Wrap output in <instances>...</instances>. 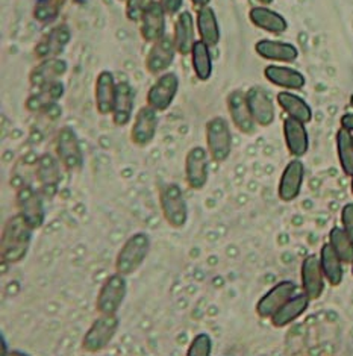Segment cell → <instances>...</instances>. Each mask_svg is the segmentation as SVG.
<instances>
[{
	"mask_svg": "<svg viewBox=\"0 0 353 356\" xmlns=\"http://www.w3.org/2000/svg\"><path fill=\"white\" fill-rule=\"evenodd\" d=\"M350 191L353 194V175H352V182H350Z\"/></svg>",
	"mask_w": 353,
	"mask_h": 356,
	"instance_id": "obj_45",
	"label": "cell"
},
{
	"mask_svg": "<svg viewBox=\"0 0 353 356\" xmlns=\"http://www.w3.org/2000/svg\"><path fill=\"white\" fill-rule=\"evenodd\" d=\"M115 92H117V83L113 73L108 70L100 72L95 86V100H96V109L99 114L102 115L113 114Z\"/></svg>",
	"mask_w": 353,
	"mask_h": 356,
	"instance_id": "obj_23",
	"label": "cell"
},
{
	"mask_svg": "<svg viewBox=\"0 0 353 356\" xmlns=\"http://www.w3.org/2000/svg\"><path fill=\"white\" fill-rule=\"evenodd\" d=\"M264 76L268 82L273 83V86L287 91L302 90L306 83L304 73H300L299 70H294L291 67H284V65H276V64L267 65L264 69Z\"/></svg>",
	"mask_w": 353,
	"mask_h": 356,
	"instance_id": "obj_21",
	"label": "cell"
},
{
	"mask_svg": "<svg viewBox=\"0 0 353 356\" xmlns=\"http://www.w3.org/2000/svg\"><path fill=\"white\" fill-rule=\"evenodd\" d=\"M350 105H352V108H353V95L350 96Z\"/></svg>",
	"mask_w": 353,
	"mask_h": 356,
	"instance_id": "obj_46",
	"label": "cell"
},
{
	"mask_svg": "<svg viewBox=\"0 0 353 356\" xmlns=\"http://www.w3.org/2000/svg\"><path fill=\"white\" fill-rule=\"evenodd\" d=\"M213 352V340L208 334H197L187 350V356H209Z\"/></svg>",
	"mask_w": 353,
	"mask_h": 356,
	"instance_id": "obj_38",
	"label": "cell"
},
{
	"mask_svg": "<svg viewBox=\"0 0 353 356\" xmlns=\"http://www.w3.org/2000/svg\"><path fill=\"white\" fill-rule=\"evenodd\" d=\"M246 100L256 124L263 126V128L273 124L276 118V109L273 99L268 95L267 90L263 87H252L246 91Z\"/></svg>",
	"mask_w": 353,
	"mask_h": 356,
	"instance_id": "obj_12",
	"label": "cell"
},
{
	"mask_svg": "<svg viewBox=\"0 0 353 356\" xmlns=\"http://www.w3.org/2000/svg\"><path fill=\"white\" fill-rule=\"evenodd\" d=\"M325 273L320 264V257L308 255L302 261L300 267V281L302 290L311 300H317L322 298L325 291Z\"/></svg>",
	"mask_w": 353,
	"mask_h": 356,
	"instance_id": "obj_11",
	"label": "cell"
},
{
	"mask_svg": "<svg viewBox=\"0 0 353 356\" xmlns=\"http://www.w3.org/2000/svg\"><path fill=\"white\" fill-rule=\"evenodd\" d=\"M318 257H320L322 270H323L327 284L332 286L341 285L343 279H344V268H343L344 262L337 255V252L334 250L331 243H326L322 245L320 255Z\"/></svg>",
	"mask_w": 353,
	"mask_h": 356,
	"instance_id": "obj_31",
	"label": "cell"
},
{
	"mask_svg": "<svg viewBox=\"0 0 353 356\" xmlns=\"http://www.w3.org/2000/svg\"><path fill=\"white\" fill-rule=\"evenodd\" d=\"M126 293H128V282H126L124 275L117 273L108 276L104 285L100 286L97 299H96V309L99 314H117L120 309L122 303L124 302Z\"/></svg>",
	"mask_w": 353,
	"mask_h": 356,
	"instance_id": "obj_6",
	"label": "cell"
},
{
	"mask_svg": "<svg viewBox=\"0 0 353 356\" xmlns=\"http://www.w3.org/2000/svg\"><path fill=\"white\" fill-rule=\"evenodd\" d=\"M341 223L343 229L346 231V234L350 236V240L353 241V203H346L341 209Z\"/></svg>",
	"mask_w": 353,
	"mask_h": 356,
	"instance_id": "obj_40",
	"label": "cell"
},
{
	"mask_svg": "<svg viewBox=\"0 0 353 356\" xmlns=\"http://www.w3.org/2000/svg\"><path fill=\"white\" fill-rule=\"evenodd\" d=\"M226 105H228L229 114H231V120L235 124L240 132L250 135L255 131V120L252 117V113L247 105L246 100V92H243L240 90L232 91L228 96V100H226Z\"/></svg>",
	"mask_w": 353,
	"mask_h": 356,
	"instance_id": "obj_17",
	"label": "cell"
},
{
	"mask_svg": "<svg viewBox=\"0 0 353 356\" xmlns=\"http://www.w3.org/2000/svg\"><path fill=\"white\" fill-rule=\"evenodd\" d=\"M158 129V111L152 106H142L136 115L132 129L131 141L137 147H146L147 144L154 141Z\"/></svg>",
	"mask_w": 353,
	"mask_h": 356,
	"instance_id": "obj_15",
	"label": "cell"
},
{
	"mask_svg": "<svg viewBox=\"0 0 353 356\" xmlns=\"http://www.w3.org/2000/svg\"><path fill=\"white\" fill-rule=\"evenodd\" d=\"M206 147L215 163H224L231 156L232 134L226 118L214 117L206 123Z\"/></svg>",
	"mask_w": 353,
	"mask_h": 356,
	"instance_id": "obj_4",
	"label": "cell"
},
{
	"mask_svg": "<svg viewBox=\"0 0 353 356\" xmlns=\"http://www.w3.org/2000/svg\"><path fill=\"white\" fill-rule=\"evenodd\" d=\"M297 285L293 281H282L272 286L256 303V314L261 318H272L282 305L296 294Z\"/></svg>",
	"mask_w": 353,
	"mask_h": 356,
	"instance_id": "obj_14",
	"label": "cell"
},
{
	"mask_svg": "<svg viewBox=\"0 0 353 356\" xmlns=\"http://www.w3.org/2000/svg\"><path fill=\"white\" fill-rule=\"evenodd\" d=\"M64 95V87L61 82H54L37 88V92H33L26 100V109L28 111H43V109L52 108L58 100Z\"/></svg>",
	"mask_w": 353,
	"mask_h": 356,
	"instance_id": "obj_32",
	"label": "cell"
},
{
	"mask_svg": "<svg viewBox=\"0 0 353 356\" xmlns=\"http://www.w3.org/2000/svg\"><path fill=\"white\" fill-rule=\"evenodd\" d=\"M197 31L204 43L214 47L220 41V28H218L217 15L213 8L204 6L197 13Z\"/></svg>",
	"mask_w": 353,
	"mask_h": 356,
	"instance_id": "obj_33",
	"label": "cell"
},
{
	"mask_svg": "<svg viewBox=\"0 0 353 356\" xmlns=\"http://www.w3.org/2000/svg\"><path fill=\"white\" fill-rule=\"evenodd\" d=\"M65 0H37L33 17L41 23H49L60 15Z\"/></svg>",
	"mask_w": 353,
	"mask_h": 356,
	"instance_id": "obj_37",
	"label": "cell"
},
{
	"mask_svg": "<svg viewBox=\"0 0 353 356\" xmlns=\"http://www.w3.org/2000/svg\"><path fill=\"white\" fill-rule=\"evenodd\" d=\"M352 275H353V262H352Z\"/></svg>",
	"mask_w": 353,
	"mask_h": 356,
	"instance_id": "obj_47",
	"label": "cell"
},
{
	"mask_svg": "<svg viewBox=\"0 0 353 356\" xmlns=\"http://www.w3.org/2000/svg\"><path fill=\"white\" fill-rule=\"evenodd\" d=\"M120 327V318L115 314H100L82 340V350L87 353H99L109 346Z\"/></svg>",
	"mask_w": 353,
	"mask_h": 356,
	"instance_id": "obj_3",
	"label": "cell"
},
{
	"mask_svg": "<svg viewBox=\"0 0 353 356\" xmlns=\"http://www.w3.org/2000/svg\"><path fill=\"white\" fill-rule=\"evenodd\" d=\"M58 161L50 154H44L38 159L37 168H35V176H37V182L41 186V191L46 196L52 197L54 194H56L58 188H60V182H61V168Z\"/></svg>",
	"mask_w": 353,
	"mask_h": 356,
	"instance_id": "obj_18",
	"label": "cell"
},
{
	"mask_svg": "<svg viewBox=\"0 0 353 356\" xmlns=\"http://www.w3.org/2000/svg\"><path fill=\"white\" fill-rule=\"evenodd\" d=\"M209 154L208 150L196 146L185 156V179L191 190H202L208 182Z\"/></svg>",
	"mask_w": 353,
	"mask_h": 356,
	"instance_id": "obj_10",
	"label": "cell"
},
{
	"mask_svg": "<svg viewBox=\"0 0 353 356\" xmlns=\"http://www.w3.org/2000/svg\"><path fill=\"white\" fill-rule=\"evenodd\" d=\"M159 3L163 5V8H164L167 14L174 15L176 13H179L183 0H159Z\"/></svg>",
	"mask_w": 353,
	"mask_h": 356,
	"instance_id": "obj_41",
	"label": "cell"
},
{
	"mask_svg": "<svg viewBox=\"0 0 353 356\" xmlns=\"http://www.w3.org/2000/svg\"><path fill=\"white\" fill-rule=\"evenodd\" d=\"M255 52L267 61L294 63L299 58V50L294 44L276 40H259L255 44Z\"/></svg>",
	"mask_w": 353,
	"mask_h": 356,
	"instance_id": "obj_25",
	"label": "cell"
},
{
	"mask_svg": "<svg viewBox=\"0 0 353 356\" xmlns=\"http://www.w3.org/2000/svg\"><path fill=\"white\" fill-rule=\"evenodd\" d=\"M311 299L305 293L294 294L291 299L285 302L282 307L277 309L272 316V325L277 329L285 327L291 325L293 321H296L300 316H304L306 309L309 308Z\"/></svg>",
	"mask_w": 353,
	"mask_h": 356,
	"instance_id": "obj_24",
	"label": "cell"
},
{
	"mask_svg": "<svg viewBox=\"0 0 353 356\" xmlns=\"http://www.w3.org/2000/svg\"><path fill=\"white\" fill-rule=\"evenodd\" d=\"M258 2L263 3V6H267V5H270V3L273 2V0H258Z\"/></svg>",
	"mask_w": 353,
	"mask_h": 356,
	"instance_id": "obj_44",
	"label": "cell"
},
{
	"mask_svg": "<svg viewBox=\"0 0 353 356\" xmlns=\"http://www.w3.org/2000/svg\"><path fill=\"white\" fill-rule=\"evenodd\" d=\"M56 155L67 172H78L83 165V155L76 134L70 126H64L56 137Z\"/></svg>",
	"mask_w": 353,
	"mask_h": 356,
	"instance_id": "obj_7",
	"label": "cell"
},
{
	"mask_svg": "<svg viewBox=\"0 0 353 356\" xmlns=\"http://www.w3.org/2000/svg\"><path fill=\"white\" fill-rule=\"evenodd\" d=\"M284 138L290 155L294 158H302L306 155L309 149V137L305 128V123H302L296 118H285L284 122Z\"/></svg>",
	"mask_w": 353,
	"mask_h": 356,
	"instance_id": "obj_20",
	"label": "cell"
},
{
	"mask_svg": "<svg viewBox=\"0 0 353 356\" xmlns=\"http://www.w3.org/2000/svg\"><path fill=\"white\" fill-rule=\"evenodd\" d=\"M33 229L20 214L11 217L2 231V259L6 264H17L26 257Z\"/></svg>",
	"mask_w": 353,
	"mask_h": 356,
	"instance_id": "obj_1",
	"label": "cell"
},
{
	"mask_svg": "<svg viewBox=\"0 0 353 356\" xmlns=\"http://www.w3.org/2000/svg\"><path fill=\"white\" fill-rule=\"evenodd\" d=\"M252 24L270 33H284L288 29V23L285 17L267 6H255L249 13Z\"/></svg>",
	"mask_w": 353,
	"mask_h": 356,
	"instance_id": "obj_27",
	"label": "cell"
},
{
	"mask_svg": "<svg viewBox=\"0 0 353 356\" xmlns=\"http://www.w3.org/2000/svg\"><path fill=\"white\" fill-rule=\"evenodd\" d=\"M337 155L341 165V170L346 176L353 175V135L346 129H340L337 132Z\"/></svg>",
	"mask_w": 353,
	"mask_h": 356,
	"instance_id": "obj_35",
	"label": "cell"
},
{
	"mask_svg": "<svg viewBox=\"0 0 353 356\" xmlns=\"http://www.w3.org/2000/svg\"><path fill=\"white\" fill-rule=\"evenodd\" d=\"M173 38L176 50L181 55H188L191 54L192 46H195V20H192V15L188 11H183L179 14L178 20L174 22V29H173Z\"/></svg>",
	"mask_w": 353,
	"mask_h": 356,
	"instance_id": "obj_28",
	"label": "cell"
},
{
	"mask_svg": "<svg viewBox=\"0 0 353 356\" xmlns=\"http://www.w3.org/2000/svg\"><path fill=\"white\" fill-rule=\"evenodd\" d=\"M123 2H126V0H123Z\"/></svg>",
	"mask_w": 353,
	"mask_h": 356,
	"instance_id": "obj_48",
	"label": "cell"
},
{
	"mask_svg": "<svg viewBox=\"0 0 353 356\" xmlns=\"http://www.w3.org/2000/svg\"><path fill=\"white\" fill-rule=\"evenodd\" d=\"M305 179V165L299 158L291 159L285 165L279 186H277V196L282 202H293L299 197Z\"/></svg>",
	"mask_w": 353,
	"mask_h": 356,
	"instance_id": "obj_13",
	"label": "cell"
},
{
	"mask_svg": "<svg viewBox=\"0 0 353 356\" xmlns=\"http://www.w3.org/2000/svg\"><path fill=\"white\" fill-rule=\"evenodd\" d=\"M178 50H176L174 38L170 35H164L155 41L152 49L149 50L146 56V69L149 73L158 74L165 72L174 61V55Z\"/></svg>",
	"mask_w": 353,
	"mask_h": 356,
	"instance_id": "obj_16",
	"label": "cell"
},
{
	"mask_svg": "<svg viewBox=\"0 0 353 356\" xmlns=\"http://www.w3.org/2000/svg\"><path fill=\"white\" fill-rule=\"evenodd\" d=\"M70 38H72V32L69 28L64 26V24L54 28L37 44L35 47L37 58H41V59L56 58V55L61 54L64 47L69 44Z\"/></svg>",
	"mask_w": 353,
	"mask_h": 356,
	"instance_id": "obj_26",
	"label": "cell"
},
{
	"mask_svg": "<svg viewBox=\"0 0 353 356\" xmlns=\"http://www.w3.org/2000/svg\"><path fill=\"white\" fill-rule=\"evenodd\" d=\"M154 3V0H126V17L131 22H140L142 14Z\"/></svg>",
	"mask_w": 353,
	"mask_h": 356,
	"instance_id": "obj_39",
	"label": "cell"
},
{
	"mask_svg": "<svg viewBox=\"0 0 353 356\" xmlns=\"http://www.w3.org/2000/svg\"><path fill=\"white\" fill-rule=\"evenodd\" d=\"M191 63L199 81H208L213 74V58L209 46L204 41H196L191 50Z\"/></svg>",
	"mask_w": 353,
	"mask_h": 356,
	"instance_id": "obj_34",
	"label": "cell"
},
{
	"mask_svg": "<svg viewBox=\"0 0 353 356\" xmlns=\"http://www.w3.org/2000/svg\"><path fill=\"white\" fill-rule=\"evenodd\" d=\"M133 111V90L128 82L117 83L113 122L115 126H126L131 122Z\"/></svg>",
	"mask_w": 353,
	"mask_h": 356,
	"instance_id": "obj_29",
	"label": "cell"
},
{
	"mask_svg": "<svg viewBox=\"0 0 353 356\" xmlns=\"http://www.w3.org/2000/svg\"><path fill=\"white\" fill-rule=\"evenodd\" d=\"M329 243L344 264L353 262V241L343 227L334 226L329 232Z\"/></svg>",
	"mask_w": 353,
	"mask_h": 356,
	"instance_id": "obj_36",
	"label": "cell"
},
{
	"mask_svg": "<svg viewBox=\"0 0 353 356\" xmlns=\"http://www.w3.org/2000/svg\"><path fill=\"white\" fill-rule=\"evenodd\" d=\"M179 91V78L176 73H164L159 76L156 82L147 92V105L155 111L163 113L169 109Z\"/></svg>",
	"mask_w": 353,
	"mask_h": 356,
	"instance_id": "obj_9",
	"label": "cell"
},
{
	"mask_svg": "<svg viewBox=\"0 0 353 356\" xmlns=\"http://www.w3.org/2000/svg\"><path fill=\"white\" fill-rule=\"evenodd\" d=\"M165 10L159 2H154L141 17L140 32L147 43H155L165 35Z\"/></svg>",
	"mask_w": 353,
	"mask_h": 356,
	"instance_id": "obj_19",
	"label": "cell"
},
{
	"mask_svg": "<svg viewBox=\"0 0 353 356\" xmlns=\"http://www.w3.org/2000/svg\"><path fill=\"white\" fill-rule=\"evenodd\" d=\"M276 100L282 108V111L288 117L296 118V120L305 124L313 120V109L300 96L293 95L291 91H281L276 96Z\"/></svg>",
	"mask_w": 353,
	"mask_h": 356,
	"instance_id": "obj_30",
	"label": "cell"
},
{
	"mask_svg": "<svg viewBox=\"0 0 353 356\" xmlns=\"http://www.w3.org/2000/svg\"><path fill=\"white\" fill-rule=\"evenodd\" d=\"M67 72V63L60 58L43 59L37 67H33L29 74V82L33 88H41L54 83Z\"/></svg>",
	"mask_w": 353,
	"mask_h": 356,
	"instance_id": "obj_22",
	"label": "cell"
},
{
	"mask_svg": "<svg viewBox=\"0 0 353 356\" xmlns=\"http://www.w3.org/2000/svg\"><path fill=\"white\" fill-rule=\"evenodd\" d=\"M192 3H195L196 6H200V8H204V6H206L208 3H209V0H191Z\"/></svg>",
	"mask_w": 353,
	"mask_h": 356,
	"instance_id": "obj_43",
	"label": "cell"
},
{
	"mask_svg": "<svg viewBox=\"0 0 353 356\" xmlns=\"http://www.w3.org/2000/svg\"><path fill=\"white\" fill-rule=\"evenodd\" d=\"M159 203L164 220L174 229H181L187 225L188 207L178 185L167 184L159 191Z\"/></svg>",
	"mask_w": 353,
	"mask_h": 356,
	"instance_id": "obj_5",
	"label": "cell"
},
{
	"mask_svg": "<svg viewBox=\"0 0 353 356\" xmlns=\"http://www.w3.org/2000/svg\"><path fill=\"white\" fill-rule=\"evenodd\" d=\"M15 202L17 208H19V214L26 220L33 231L43 226L46 211L43 197L37 190H33L32 186H23L17 191Z\"/></svg>",
	"mask_w": 353,
	"mask_h": 356,
	"instance_id": "obj_8",
	"label": "cell"
},
{
	"mask_svg": "<svg viewBox=\"0 0 353 356\" xmlns=\"http://www.w3.org/2000/svg\"><path fill=\"white\" fill-rule=\"evenodd\" d=\"M150 250V238L145 232H138L124 241L115 258V270L129 276L142 266Z\"/></svg>",
	"mask_w": 353,
	"mask_h": 356,
	"instance_id": "obj_2",
	"label": "cell"
},
{
	"mask_svg": "<svg viewBox=\"0 0 353 356\" xmlns=\"http://www.w3.org/2000/svg\"><path fill=\"white\" fill-rule=\"evenodd\" d=\"M340 124H341L343 129H346V131H349V132L353 134V114H352V113L344 114V115L341 117Z\"/></svg>",
	"mask_w": 353,
	"mask_h": 356,
	"instance_id": "obj_42",
	"label": "cell"
}]
</instances>
